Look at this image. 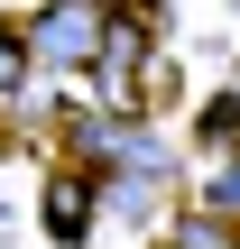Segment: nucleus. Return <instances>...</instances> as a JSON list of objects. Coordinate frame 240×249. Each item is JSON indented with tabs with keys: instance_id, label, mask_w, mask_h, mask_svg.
Instances as JSON below:
<instances>
[{
	"instance_id": "obj_1",
	"label": "nucleus",
	"mask_w": 240,
	"mask_h": 249,
	"mask_svg": "<svg viewBox=\"0 0 240 249\" xmlns=\"http://www.w3.org/2000/svg\"><path fill=\"white\" fill-rule=\"evenodd\" d=\"M102 46H111V9L102 0H46V18L28 28L37 65H102Z\"/></svg>"
},
{
	"instance_id": "obj_2",
	"label": "nucleus",
	"mask_w": 240,
	"mask_h": 249,
	"mask_svg": "<svg viewBox=\"0 0 240 249\" xmlns=\"http://www.w3.org/2000/svg\"><path fill=\"white\" fill-rule=\"evenodd\" d=\"M46 222H55V240H83V222H92V185H83V176H55V185H46Z\"/></svg>"
},
{
	"instance_id": "obj_3",
	"label": "nucleus",
	"mask_w": 240,
	"mask_h": 249,
	"mask_svg": "<svg viewBox=\"0 0 240 249\" xmlns=\"http://www.w3.org/2000/svg\"><path fill=\"white\" fill-rule=\"evenodd\" d=\"M166 249H240V240L213 222V213H203V222H176V240H166Z\"/></svg>"
},
{
	"instance_id": "obj_4",
	"label": "nucleus",
	"mask_w": 240,
	"mask_h": 249,
	"mask_svg": "<svg viewBox=\"0 0 240 249\" xmlns=\"http://www.w3.org/2000/svg\"><path fill=\"white\" fill-rule=\"evenodd\" d=\"M18 74H28V46L0 37V102H18Z\"/></svg>"
},
{
	"instance_id": "obj_5",
	"label": "nucleus",
	"mask_w": 240,
	"mask_h": 249,
	"mask_svg": "<svg viewBox=\"0 0 240 249\" xmlns=\"http://www.w3.org/2000/svg\"><path fill=\"white\" fill-rule=\"evenodd\" d=\"M213 203H222V213H240V166H222V176H213Z\"/></svg>"
}]
</instances>
